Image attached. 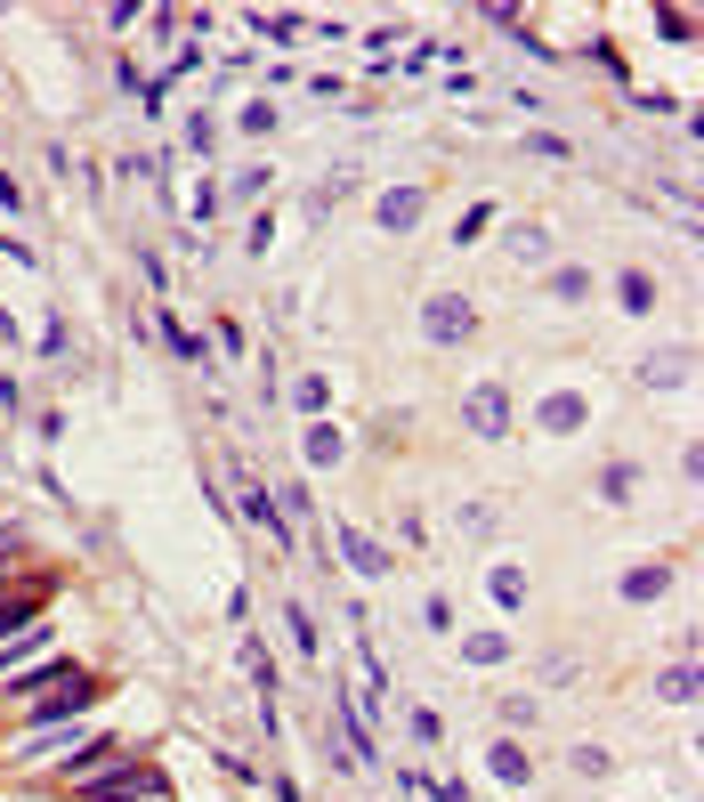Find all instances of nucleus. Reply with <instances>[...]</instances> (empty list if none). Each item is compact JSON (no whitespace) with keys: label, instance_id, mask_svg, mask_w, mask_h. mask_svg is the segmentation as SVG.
Wrapping results in <instances>:
<instances>
[{"label":"nucleus","instance_id":"obj_1","mask_svg":"<svg viewBox=\"0 0 704 802\" xmlns=\"http://www.w3.org/2000/svg\"><path fill=\"white\" fill-rule=\"evenodd\" d=\"M81 802H171V778L147 763H114V770L81 778Z\"/></svg>","mask_w":704,"mask_h":802},{"label":"nucleus","instance_id":"obj_2","mask_svg":"<svg viewBox=\"0 0 704 802\" xmlns=\"http://www.w3.org/2000/svg\"><path fill=\"white\" fill-rule=\"evenodd\" d=\"M422 333L429 341H470V333H478V308H470L462 293H438V300L422 308Z\"/></svg>","mask_w":704,"mask_h":802},{"label":"nucleus","instance_id":"obj_3","mask_svg":"<svg viewBox=\"0 0 704 802\" xmlns=\"http://www.w3.org/2000/svg\"><path fill=\"white\" fill-rule=\"evenodd\" d=\"M462 422L478 429V438H503V429H510V389H503V381L470 389V398H462Z\"/></svg>","mask_w":704,"mask_h":802},{"label":"nucleus","instance_id":"obj_4","mask_svg":"<svg viewBox=\"0 0 704 802\" xmlns=\"http://www.w3.org/2000/svg\"><path fill=\"white\" fill-rule=\"evenodd\" d=\"M49 575H41V584H0V632H16V625H33L41 616V600H49Z\"/></svg>","mask_w":704,"mask_h":802},{"label":"nucleus","instance_id":"obj_5","mask_svg":"<svg viewBox=\"0 0 704 802\" xmlns=\"http://www.w3.org/2000/svg\"><path fill=\"white\" fill-rule=\"evenodd\" d=\"M422 203H429L422 187H389V195H381V228H389V236H413V228H422Z\"/></svg>","mask_w":704,"mask_h":802},{"label":"nucleus","instance_id":"obj_6","mask_svg":"<svg viewBox=\"0 0 704 802\" xmlns=\"http://www.w3.org/2000/svg\"><path fill=\"white\" fill-rule=\"evenodd\" d=\"M534 422H543V429H558V438H567V429H584V398H575V389H551V398L534 405Z\"/></svg>","mask_w":704,"mask_h":802},{"label":"nucleus","instance_id":"obj_7","mask_svg":"<svg viewBox=\"0 0 704 802\" xmlns=\"http://www.w3.org/2000/svg\"><path fill=\"white\" fill-rule=\"evenodd\" d=\"M122 763V746H114V737H97V746H81V754H66V778H73V787H81V778H97V770H114Z\"/></svg>","mask_w":704,"mask_h":802},{"label":"nucleus","instance_id":"obj_8","mask_svg":"<svg viewBox=\"0 0 704 802\" xmlns=\"http://www.w3.org/2000/svg\"><path fill=\"white\" fill-rule=\"evenodd\" d=\"M341 560L357 568V575H381V568H389V551H381V543H365V535L348 527V535H341Z\"/></svg>","mask_w":704,"mask_h":802},{"label":"nucleus","instance_id":"obj_9","mask_svg":"<svg viewBox=\"0 0 704 802\" xmlns=\"http://www.w3.org/2000/svg\"><path fill=\"white\" fill-rule=\"evenodd\" d=\"M162 348H171V357H186V365H203V357H211V348H203L195 333H186V324L171 317V308H162Z\"/></svg>","mask_w":704,"mask_h":802},{"label":"nucleus","instance_id":"obj_10","mask_svg":"<svg viewBox=\"0 0 704 802\" xmlns=\"http://www.w3.org/2000/svg\"><path fill=\"white\" fill-rule=\"evenodd\" d=\"M341 455H348V438H341L333 422H316V429H308V462H316V470H333Z\"/></svg>","mask_w":704,"mask_h":802},{"label":"nucleus","instance_id":"obj_11","mask_svg":"<svg viewBox=\"0 0 704 802\" xmlns=\"http://www.w3.org/2000/svg\"><path fill=\"white\" fill-rule=\"evenodd\" d=\"M486 763H494V778H503V787H527V778H534V763H527L519 746H486Z\"/></svg>","mask_w":704,"mask_h":802},{"label":"nucleus","instance_id":"obj_12","mask_svg":"<svg viewBox=\"0 0 704 802\" xmlns=\"http://www.w3.org/2000/svg\"><path fill=\"white\" fill-rule=\"evenodd\" d=\"M672 592V568H639V575H624V600H665Z\"/></svg>","mask_w":704,"mask_h":802},{"label":"nucleus","instance_id":"obj_13","mask_svg":"<svg viewBox=\"0 0 704 802\" xmlns=\"http://www.w3.org/2000/svg\"><path fill=\"white\" fill-rule=\"evenodd\" d=\"M252 25H259V41H276V49H292V41H300V25H308V16H252Z\"/></svg>","mask_w":704,"mask_h":802},{"label":"nucleus","instance_id":"obj_14","mask_svg":"<svg viewBox=\"0 0 704 802\" xmlns=\"http://www.w3.org/2000/svg\"><path fill=\"white\" fill-rule=\"evenodd\" d=\"M648 381H656V389L689 381V348H665V357H648Z\"/></svg>","mask_w":704,"mask_h":802},{"label":"nucleus","instance_id":"obj_15","mask_svg":"<svg viewBox=\"0 0 704 802\" xmlns=\"http://www.w3.org/2000/svg\"><path fill=\"white\" fill-rule=\"evenodd\" d=\"M486 592H494L503 608H519V600H527V575H519V568H494V575H486Z\"/></svg>","mask_w":704,"mask_h":802},{"label":"nucleus","instance_id":"obj_16","mask_svg":"<svg viewBox=\"0 0 704 802\" xmlns=\"http://www.w3.org/2000/svg\"><path fill=\"white\" fill-rule=\"evenodd\" d=\"M462 656H470V665H503V632H470V641H462Z\"/></svg>","mask_w":704,"mask_h":802},{"label":"nucleus","instance_id":"obj_17","mask_svg":"<svg viewBox=\"0 0 704 802\" xmlns=\"http://www.w3.org/2000/svg\"><path fill=\"white\" fill-rule=\"evenodd\" d=\"M656 33H665V41H680V49H689V41H696V16H689V9H656Z\"/></svg>","mask_w":704,"mask_h":802},{"label":"nucleus","instance_id":"obj_18","mask_svg":"<svg viewBox=\"0 0 704 802\" xmlns=\"http://www.w3.org/2000/svg\"><path fill=\"white\" fill-rule=\"evenodd\" d=\"M656 689H665L672 706H696V673H689V665H672V673H665V681H656Z\"/></svg>","mask_w":704,"mask_h":802},{"label":"nucleus","instance_id":"obj_19","mask_svg":"<svg viewBox=\"0 0 704 802\" xmlns=\"http://www.w3.org/2000/svg\"><path fill=\"white\" fill-rule=\"evenodd\" d=\"M624 308H632V317H648V308H656V284H648V276H624Z\"/></svg>","mask_w":704,"mask_h":802},{"label":"nucleus","instance_id":"obj_20","mask_svg":"<svg viewBox=\"0 0 704 802\" xmlns=\"http://www.w3.org/2000/svg\"><path fill=\"white\" fill-rule=\"evenodd\" d=\"M551 293H558V300H584V293H591V276H584V267H558Z\"/></svg>","mask_w":704,"mask_h":802},{"label":"nucleus","instance_id":"obj_21","mask_svg":"<svg viewBox=\"0 0 704 802\" xmlns=\"http://www.w3.org/2000/svg\"><path fill=\"white\" fill-rule=\"evenodd\" d=\"M413 737H422V746H438V737H446V722H438L429 706H413Z\"/></svg>","mask_w":704,"mask_h":802},{"label":"nucleus","instance_id":"obj_22","mask_svg":"<svg viewBox=\"0 0 704 802\" xmlns=\"http://www.w3.org/2000/svg\"><path fill=\"white\" fill-rule=\"evenodd\" d=\"M486 219H494V203H478V211H470L462 228H453V243H478V236H486Z\"/></svg>","mask_w":704,"mask_h":802}]
</instances>
